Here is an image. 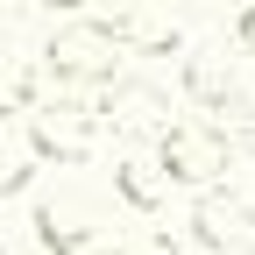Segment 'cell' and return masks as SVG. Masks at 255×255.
Here are the masks:
<instances>
[{
  "label": "cell",
  "mask_w": 255,
  "mask_h": 255,
  "mask_svg": "<svg viewBox=\"0 0 255 255\" xmlns=\"http://www.w3.org/2000/svg\"><path fill=\"white\" fill-rule=\"evenodd\" d=\"M121 57H128V43L114 36V21H64L43 43V71L57 85H107L121 71Z\"/></svg>",
  "instance_id": "cell-1"
},
{
  "label": "cell",
  "mask_w": 255,
  "mask_h": 255,
  "mask_svg": "<svg viewBox=\"0 0 255 255\" xmlns=\"http://www.w3.org/2000/svg\"><path fill=\"white\" fill-rule=\"evenodd\" d=\"M227 163H234L227 128H213V121H163L156 128V170L170 184H213Z\"/></svg>",
  "instance_id": "cell-2"
},
{
  "label": "cell",
  "mask_w": 255,
  "mask_h": 255,
  "mask_svg": "<svg viewBox=\"0 0 255 255\" xmlns=\"http://www.w3.org/2000/svg\"><path fill=\"white\" fill-rule=\"evenodd\" d=\"M21 135L36 142L43 163H85L100 142V107L85 100H28L21 107Z\"/></svg>",
  "instance_id": "cell-3"
},
{
  "label": "cell",
  "mask_w": 255,
  "mask_h": 255,
  "mask_svg": "<svg viewBox=\"0 0 255 255\" xmlns=\"http://www.w3.org/2000/svg\"><path fill=\"white\" fill-rule=\"evenodd\" d=\"M191 234H199V248H213V255H234V248H248V234H255V206L206 191L199 213H191Z\"/></svg>",
  "instance_id": "cell-4"
},
{
  "label": "cell",
  "mask_w": 255,
  "mask_h": 255,
  "mask_svg": "<svg viewBox=\"0 0 255 255\" xmlns=\"http://www.w3.org/2000/svg\"><path fill=\"white\" fill-rule=\"evenodd\" d=\"M36 241L50 255H85L92 241H100V220H92L85 199H43L36 206Z\"/></svg>",
  "instance_id": "cell-5"
},
{
  "label": "cell",
  "mask_w": 255,
  "mask_h": 255,
  "mask_svg": "<svg viewBox=\"0 0 255 255\" xmlns=\"http://www.w3.org/2000/svg\"><path fill=\"white\" fill-rule=\"evenodd\" d=\"M100 114H121L128 135H156V128H163V92L149 78H107V107Z\"/></svg>",
  "instance_id": "cell-6"
},
{
  "label": "cell",
  "mask_w": 255,
  "mask_h": 255,
  "mask_svg": "<svg viewBox=\"0 0 255 255\" xmlns=\"http://www.w3.org/2000/svg\"><path fill=\"white\" fill-rule=\"evenodd\" d=\"M36 170H43V156H36V142L21 135V121H0V199L28 191Z\"/></svg>",
  "instance_id": "cell-7"
},
{
  "label": "cell",
  "mask_w": 255,
  "mask_h": 255,
  "mask_svg": "<svg viewBox=\"0 0 255 255\" xmlns=\"http://www.w3.org/2000/svg\"><path fill=\"white\" fill-rule=\"evenodd\" d=\"M114 191H121L135 213H156V206L170 199V177L156 170V163H142V156H121V163H114Z\"/></svg>",
  "instance_id": "cell-8"
},
{
  "label": "cell",
  "mask_w": 255,
  "mask_h": 255,
  "mask_svg": "<svg viewBox=\"0 0 255 255\" xmlns=\"http://www.w3.org/2000/svg\"><path fill=\"white\" fill-rule=\"evenodd\" d=\"M234 43H241V57H255V0L241 7V21H234Z\"/></svg>",
  "instance_id": "cell-9"
},
{
  "label": "cell",
  "mask_w": 255,
  "mask_h": 255,
  "mask_svg": "<svg viewBox=\"0 0 255 255\" xmlns=\"http://www.w3.org/2000/svg\"><path fill=\"white\" fill-rule=\"evenodd\" d=\"M128 255H170V241H142V248H128Z\"/></svg>",
  "instance_id": "cell-10"
},
{
  "label": "cell",
  "mask_w": 255,
  "mask_h": 255,
  "mask_svg": "<svg viewBox=\"0 0 255 255\" xmlns=\"http://www.w3.org/2000/svg\"><path fill=\"white\" fill-rule=\"evenodd\" d=\"M43 7H64V14H78V7H92V0H43Z\"/></svg>",
  "instance_id": "cell-11"
},
{
  "label": "cell",
  "mask_w": 255,
  "mask_h": 255,
  "mask_svg": "<svg viewBox=\"0 0 255 255\" xmlns=\"http://www.w3.org/2000/svg\"><path fill=\"white\" fill-rule=\"evenodd\" d=\"M248 255H255V248H248Z\"/></svg>",
  "instance_id": "cell-12"
}]
</instances>
